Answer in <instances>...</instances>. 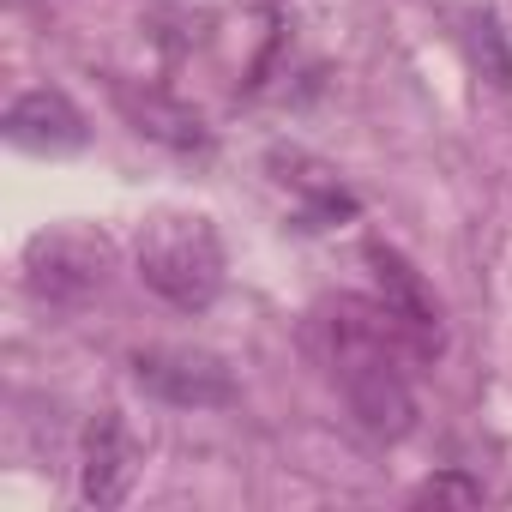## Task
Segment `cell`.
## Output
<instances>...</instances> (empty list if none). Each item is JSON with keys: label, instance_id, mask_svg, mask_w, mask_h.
<instances>
[{"label": "cell", "instance_id": "cell-1", "mask_svg": "<svg viewBox=\"0 0 512 512\" xmlns=\"http://www.w3.org/2000/svg\"><path fill=\"white\" fill-rule=\"evenodd\" d=\"M332 362H338V380H344V398L350 410L362 416L368 434H410L416 422V398H410V380L398 368V338H410L386 302H356L344 296L332 308Z\"/></svg>", "mask_w": 512, "mask_h": 512}, {"label": "cell", "instance_id": "cell-2", "mask_svg": "<svg viewBox=\"0 0 512 512\" xmlns=\"http://www.w3.org/2000/svg\"><path fill=\"white\" fill-rule=\"evenodd\" d=\"M133 266H139V284L181 314H205L223 296V241H217L211 217H199V211L145 217Z\"/></svg>", "mask_w": 512, "mask_h": 512}, {"label": "cell", "instance_id": "cell-3", "mask_svg": "<svg viewBox=\"0 0 512 512\" xmlns=\"http://www.w3.org/2000/svg\"><path fill=\"white\" fill-rule=\"evenodd\" d=\"M133 380L163 398V404H181V410H223L235 404V374L223 356L211 350H139L133 356Z\"/></svg>", "mask_w": 512, "mask_h": 512}, {"label": "cell", "instance_id": "cell-4", "mask_svg": "<svg viewBox=\"0 0 512 512\" xmlns=\"http://www.w3.org/2000/svg\"><path fill=\"white\" fill-rule=\"evenodd\" d=\"M103 266H109V247L79 235V229H55V235H37L31 253H25V284L49 302H79L85 290L103 284Z\"/></svg>", "mask_w": 512, "mask_h": 512}, {"label": "cell", "instance_id": "cell-5", "mask_svg": "<svg viewBox=\"0 0 512 512\" xmlns=\"http://www.w3.org/2000/svg\"><path fill=\"white\" fill-rule=\"evenodd\" d=\"M368 266H374V284H380V302L392 308V320L410 332V344L428 356V350H440V302H434V290L422 284V272L404 260L398 247H386V241H368Z\"/></svg>", "mask_w": 512, "mask_h": 512}, {"label": "cell", "instance_id": "cell-6", "mask_svg": "<svg viewBox=\"0 0 512 512\" xmlns=\"http://www.w3.org/2000/svg\"><path fill=\"white\" fill-rule=\"evenodd\" d=\"M7 139L19 145V151H43V157H61V151H79L85 139H91V127H85V115L73 109V97L67 91H25V97H13V109H7Z\"/></svg>", "mask_w": 512, "mask_h": 512}, {"label": "cell", "instance_id": "cell-7", "mask_svg": "<svg viewBox=\"0 0 512 512\" xmlns=\"http://www.w3.org/2000/svg\"><path fill=\"white\" fill-rule=\"evenodd\" d=\"M133 470H139V446L127 434V422L115 410H103L91 428H85V464H79V494L91 506H121L127 488H133Z\"/></svg>", "mask_w": 512, "mask_h": 512}, {"label": "cell", "instance_id": "cell-8", "mask_svg": "<svg viewBox=\"0 0 512 512\" xmlns=\"http://www.w3.org/2000/svg\"><path fill=\"white\" fill-rule=\"evenodd\" d=\"M121 109H127V121H133L145 139H163V145H175V151H205V145H211V127H205L187 103H175V97H163V91H127V85H121Z\"/></svg>", "mask_w": 512, "mask_h": 512}, {"label": "cell", "instance_id": "cell-9", "mask_svg": "<svg viewBox=\"0 0 512 512\" xmlns=\"http://www.w3.org/2000/svg\"><path fill=\"white\" fill-rule=\"evenodd\" d=\"M464 43H470V61H476V73H482L494 91H512V49H506V31H500V19H494V13H470V25H464Z\"/></svg>", "mask_w": 512, "mask_h": 512}, {"label": "cell", "instance_id": "cell-10", "mask_svg": "<svg viewBox=\"0 0 512 512\" xmlns=\"http://www.w3.org/2000/svg\"><path fill=\"white\" fill-rule=\"evenodd\" d=\"M410 506H482V482L464 470H440L410 494Z\"/></svg>", "mask_w": 512, "mask_h": 512}]
</instances>
